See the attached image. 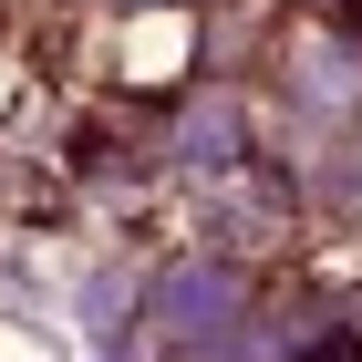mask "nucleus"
Listing matches in <instances>:
<instances>
[{"label": "nucleus", "mask_w": 362, "mask_h": 362, "mask_svg": "<svg viewBox=\"0 0 362 362\" xmlns=\"http://www.w3.org/2000/svg\"><path fill=\"white\" fill-rule=\"evenodd\" d=\"M238 156H249V104H238V93H197V104L176 114V166L218 176V166H238Z\"/></svg>", "instance_id": "nucleus-3"}, {"label": "nucleus", "mask_w": 362, "mask_h": 362, "mask_svg": "<svg viewBox=\"0 0 362 362\" xmlns=\"http://www.w3.org/2000/svg\"><path fill=\"white\" fill-rule=\"evenodd\" d=\"M156 321H166V341H207V332H249V279L238 269H176L166 290H156Z\"/></svg>", "instance_id": "nucleus-2"}, {"label": "nucleus", "mask_w": 362, "mask_h": 362, "mask_svg": "<svg viewBox=\"0 0 362 362\" xmlns=\"http://www.w3.org/2000/svg\"><path fill=\"white\" fill-rule=\"evenodd\" d=\"M352 42H362V0H352Z\"/></svg>", "instance_id": "nucleus-4"}, {"label": "nucleus", "mask_w": 362, "mask_h": 362, "mask_svg": "<svg viewBox=\"0 0 362 362\" xmlns=\"http://www.w3.org/2000/svg\"><path fill=\"white\" fill-rule=\"evenodd\" d=\"M207 207H218V249H279L290 218H300V187H290L269 156H238V166H218Z\"/></svg>", "instance_id": "nucleus-1"}]
</instances>
